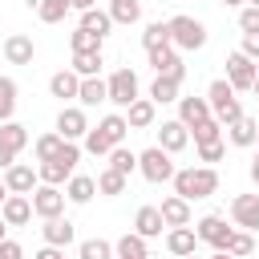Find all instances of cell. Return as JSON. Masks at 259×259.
Wrapping results in <instances>:
<instances>
[{
	"label": "cell",
	"mask_w": 259,
	"mask_h": 259,
	"mask_svg": "<svg viewBox=\"0 0 259 259\" xmlns=\"http://www.w3.org/2000/svg\"><path fill=\"white\" fill-rule=\"evenodd\" d=\"M174 194L194 202V198H210L219 190V170L214 166H186V170H174Z\"/></svg>",
	"instance_id": "6da1fadb"
},
{
	"label": "cell",
	"mask_w": 259,
	"mask_h": 259,
	"mask_svg": "<svg viewBox=\"0 0 259 259\" xmlns=\"http://www.w3.org/2000/svg\"><path fill=\"white\" fill-rule=\"evenodd\" d=\"M125 134H130L125 113H105L97 125H89V134H85V150H89L93 158H105L113 146H121V142H125Z\"/></svg>",
	"instance_id": "7a4b0ae2"
},
{
	"label": "cell",
	"mask_w": 259,
	"mask_h": 259,
	"mask_svg": "<svg viewBox=\"0 0 259 259\" xmlns=\"http://www.w3.org/2000/svg\"><path fill=\"white\" fill-rule=\"evenodd\" d=\"M77 162H81V146H77V142H65L49 162L36 166V178H40L45 186H65V182L77 174Z\"/></svg>",
	"instance_id": "3957f363"
},
{
	"label": "cell",
	"mask_w": 259,
	"mask_h": 259,
	"mask_svg": "<svg viewBox=\"0 0 259 259\" xmlns=\"http://www.w3.org/2000/svg\"><path fill=\"white\" fill-rule=\"evenodd\" d=\"M166 32H170V45H174L178 53H198V49L206 45V24H202L198 16H186V12L170 16V20H166Z\"/></svg>",
	"instance_id": "277c9868"
},
{
	"label": "cell",
	"mask_w": 259,
	"mask_h": 259,
	"mask_svg": "<svg viewBox=\"0 0 259 259\" xmlns=\"http://www.w3.org/2000/svg\"><path fill=\"white\" fill-rule=\"evenodd\" d=\"M206 105H210V117H214L223 130H227V125H235V121L243 117V105H239L235 89L227 85V77L210 81V89H206Z\"/></svg>",
	"instance_id": "5b68a950"
},
{
	"label": "cell",
	"mask_w": 259,
	"mask_h": 259,
	"mask_svg": "<svg viewBox=\"0 0 259 259\" xmlns=\"http://www.w3.org/2000/svg\"><path fill=\"white\" fill-rule=\"evenodd\" d=\"M174 158L166 154V150H158V146H150V150H142L138 154V174L146 178V182H170L174 178Z\"/></svg>",
	"instance_id": "8992f818"
},
{
	"label": "cell",
	"mask_w": 259,
	"mask_h": 259,
	"mask_svg": "<svg viewBox=\"0 0 259 259\" xmlns=\"http://www.w3.org/2000/svg\"><path fill=\"white\" fill-rule=\"evenodd\" d=\"M105 93H109V101L117 109H130L138 101V73L134 69H113L109 81H105Z\"/></svg>",
	"instance_id": "52a82bcc"
},
{
	"label": "cell",
	"mask_w": 259,
	"mask_h": 259,
	"mask_svg": "<svg viewBox=\"0 0 259 259\" xmlns=\"http://www.w3.org/2000/svg\"><path fill=\"white\" fill-rule=\"evenodd\" d=\"M24 146H28V130L20 121H4L0 125V170L16 166V158H20Z\"/></svg>",
	"instance_id": "ba28073f"
},
{
	"label": "cell",
	"mask_w": 259,
	"mask_h": 259,
	"mask_svg": "<svg viewBox=\"0 0 259 259\" xmlns=\"http://www.w3.org/2000/svg\"><path fill=\"white\" fill-rule=\"evenodd\" d=\"M28 198H32V214H36V219H61V214H65V202H69L61 186H45V182H40Z\"/></svg>",
	"instance_id": "9c48e42d"
},
{
	"label": "cell",
	"mask_w": 259,
	"mask_h": 259,
	"mask_svg": "<svg viewBox=\"0 0 259 259\" xmlns=\"http://www.w3.org/2000/svg\"><path fill=\"white\" fill-rule=\"evenodd\" d=\"M150 57V65H154V73L158 77H170V81H186V65H182V57H178V49L174 45H162V49H150L146 53Z\"/></svg>",
	"instance_id": "30bf717a"
},
{
	"label": "cell",
	"mask_w": 259,
	"mask_h": 259,
	"mask_svg": "<svg viewBox=\"0 0 259 259\" xmlns=\"http://www.w3.org/2000/svg\"><path fill=\"white\" fill-rule=\"evenodd\" d=\"M231 231H235V227H227V219H223V214H202V219H198V227H194L198 243H210L214 251H227Z\"/></svg>",
	"instance_id": "8fae6325"
},
{
	"label": "cell",
	"mask_w": 259,
	"mask_h": 259,
	"mask_svg": "<svg viewBox=\"0 0 259 259\" xmlns=\"http://www.w3.org/2000/svg\"><path fill=\"white\" fill-rule=\"evenodd\" d=\"M57 134H61L65 142H81V138L89 134V117H85V109H81V105H65V109L57 113Z\"/></svg>",
	"instance_id": "7c38bea8"
},
{
	"label": "cell",
	"mask_w": 259,
	"mask_h": 259,
	"mask_svg": "<svg viewBox=\"0 0 259 259\" xmlns=\"http://www.w3.org/2000/svg\"><path fill=\"white\" fill-rule=\"evenodd\" d=\"M231 223L239 231H259V194H235L231 198Z\"/></svg>",
	"instance_id": "4fadbf2b"
},
{
	"label": "cell",
	"mask_w": 259,
	"mask_h": 259,
	"mask_svg": "<svg viewBox=\"0 0 259 259\" xmlns=\"http://www.w3.org/2000/svg\"><path fill=\"white\" fill-rule=\"evenodd\" d=\"M40 186V178H36V166H28V162H16V166H8L4 170V190L8 194H32Z\"/></svg>",
	"instance_id": "5bb4252c"
},
{
	"label": "cell",
	"mask_w": 259,
	"mask_h": 259,
	"mask_svg": "<svg viewBox=\"0 0 259 259\" xmlns=\"http://www.w3.org/2000/svg\"><path fill=\"white\" fill-rule=\"evenodd\" d=\"M227 85L239 93V89H251L255 85V61H247L243 53H231L227 57Z\"/></svg>",
	"instance_id": "9a60e30c"
},
{
	"label": "cell",
	"mask_w": 259,
	"mask_h": 259,
	"mask_svg": "<svg viewBox=\"0 0 259 259\" xmlns=\"http://www.w3.org/2000/svg\"><path fill=\"white\" fill-rule=\"evenodd\" d=\"M32 57H36L32 36H24V32H8L4 36V61L8 65H32Z\"/></svg>",
	"instance_id": "2e32d148"
},
{
	"label": "cell",
	"mask_w": 259,
	"mask_h": 259,
	"mask_svg": "<svg viewBox=\"0 0 259 259\" xmlns=\"http://www.w3.org/2000/svg\"><path fill=\"white\" fill-rule=\"evenodd\" d=\"M186 142H190V130L174 117V121H162L158 125V150H166L170 158L178 154V150H186Z\"/></svg>",
	"instance_id": "e0dca14e"
},
{
	"label": "cell",
	"mask_w": 259,
	"mask_h": 259,
	"mask_svg": "<svg viewBox=\"0 0 259 259\" xmlns=\"http://www.w3.org/2000/svg\"><path fill=\"white\" fill-rule=\"evenodd\" d=\"M0 219H4V227H24L32 219V198L28 194H8L4 206H0Z\"/></svg>",
	"instance_id": "ac0fdd59"
},
{
	"label": "cell",
	"mask_w": 259,
	"mask_h": 259,
	"mask_svg": "<svg viewBox=\"0 0 259 259\" xmlns=\"http://www.w3.org/2000/svg\"><path fill=\"white\" fill-rule=\"evenodd\" d=\"M162 231H166L162 210H158V206H138V214H134V235H142V239L150 243V239H162Z\"/></svg>",
	"instance_id": "d6986e66"
},
{
	"label": "cell",
	"mask_w": 259,
	"mask_h": 259,
	"mask_svg": "<svg viewBox=\"0 0 259 259\" xmlns=\"http://www.w3.org/2000/svg\"><path fill=\"white\" fill-rule=\"evenodd\" d=\"M40 235H45V247H61V251L77 239V231H73V223H69L65 214H61V219H45Z\"/></svg>",
	"instance_id": "ffe728a7"
},
{
	"label": "cell",
	"mask_w": 259,
	"mask_h": 259,
	"mask_svg": "<svg viewBox=\"0 0 259 259\" xmlns=\"http://www.w3.org/2000/svg\"><path fill=\"white\" fill-rule=\"evenodd\" d=\"M158 210H162V223H166V231H170V227H190V202H186V198H178V194H166Z\"/></svg>",
	"instance_id": "44dd1931"
},
{
	"label": "cell",
	"mask_w": 259,
	"mask_h": 259,
	"mask_svg": "<svg viewBox=\"0 0 259 259\" xmlns=\"http://www.w3.org/2000/svg\"><path fill=\"white\" fill-rule=\"evenodd\" d=\"M210 117V105H206V97H178V121L186 125V130H194L198 121H206Z\"/></svg>",
	"instance_id": "7402d4cb"
},
{
	"label": "cell",
	"mask_w": 259,
	"mask_h": 259,
	"mask_svg": "<svg viewBox=\"0 0 259 259\" xmlns=\"http://www.w3.org/2000/svg\"><path fill=\"white\" fill-rule=\"evenodd\" d=\"M194 247H198V235H194V227H170L166 231V251L170 255H194Z\"/></svg>",
	"instance_id": "603a6c76"
},
{
	"label": "cell",
	"mask_w": 259,
	"mask_h": 259,
	"mask_svg": "<svg viewBox=\"0 0 259 259\" xmlns=\"http://www.w3.org/2000/svg\"><path fill=\"white\" fill-rule=\"evenodd\" d=\"M154 117H158V105H154L150 97H138V101L125 109V125H130V130H150Z\"/></svg>",
	"instance_id": "cb8c5ba5"
},
{
	"label": "cell",
	"mask_w": 259,
	"mask_h": 259,
	"mask_svg": "<svg viewBox=\"0 0 259 259\" xmlns=\"http://www.w3.org/2000/svg\"><path fill=\"white\" fill-rule=\"evenodd\" d=\"M93 194H97V182H93L89 174H73V178L65 182V198H69L73 206H85Z\"/></svg>",
	"instance_id": "d4e9b609"
},
{
	"label": "cell",
	"mask_w": 259,
	"mask_h": 259,
	"mask_svg": "<svg viewBox=\"0 0 259 259\" xmlns=\"http://www.w3.org/2000/svg\"><path fill=\"white\" fill-rule=\"evenodd\" d=\"M77 89H81V77H77L73 69H61V73H53V77H49V93H53V97H61V101L77 97Z\"/></svg>",
	"instance_id": "484cf974"
},
{
	"label": "cell",
	"mask_w": 259,
	"mask_h": 259,
	"mask_svg": "<svg viewBox=\"0 0 259 259\" xmlns=\"http://www.w3.org/2000/svg\"><path fill=\"white\" fill-rule=\"evenodd\" d=\"M113 259H150V247H146V239L142 235H121L117 243H113Z\"/></svg>",
	"instance_id": "4316f807"
},
{
	"label": "cell",
	"mask_w": 259,
	"mask_h": 259,
	"mask_svg": "<svg viewBox=\"0 0 259 259\" xmlns=\"http://www.w3.org/2000/svg\"><path fill=\"white\" fill-rule=\"evenodd\" d=\"M77 101H81V109H89V105H101V101H109V93H105V81H101V77H81Z\"/></svg>",
	"instance_id": "83f0119b"
},
{
	"label": "cell",
	"mask_w": 259,
	"mask_h": 259,
	"mask_svg": "<svg viewBox=\"0 0 259 259\" xmlns=\"http://www.w3.org/2000/svg\"><path fill=\"white\" fill-rule=\"evenodd\" d=\"M109 20L113 24H138L142 20V0H109Z\"/></svg>",
	"instance_id": "f1b7e54d"
},
{
	"label": "cell",
	"mask_w": 259,
	"mask_h": 259,
	"mask_svg": "<svg viewBox=\"0 0 259 259\" xmlns=\"http://www.w3.org/2000/svg\"><path fill=\"white\" fill-rule=\"evenodd\" d=\"M93 182H97V194H105V198H117V194H125V186H130V178L117 174V170H109V166H105Z\"/></svg>",
	"instance_id": "f546056e"
},
{
	"label": "cell",
	"mask_w": 259,
	"mask_h": 259,
	"mask_svg": "<svg viewBox=\"0 0 259 259\" xmlns=\"http://www.w3.org/2000/svg\"><path fill=\"white\" fill-rule=\"evenodd\" d=\"M77 28H85V32H93V36H109V28H113V20H109V12H101V8H89V12H81V24Z\"/></svg>",
	"instance_id": "4dcf8cb0"
},
{
	"label": "cell",
	"mask_w": 259,
	"mask_h": 259,
	"mask_svg": "<svg viewBox=\"0 0 259 259\" xmlns=\"http://www.w3.org/2000/svg\"><path fill=\"white\" fill-rule=\"evenodd\" d=\"M255 134H259V121H251L247 113H243L235 125H227V138H231V146H255Z\"/></svg>",
	"instance_id": "1f68e13d"
},
{
	"label": "cell",
	"mask_w": 259,
	"mask_h": 259,
	"mask_svg": "<svg viewBox=\"0 0 259 259\" xmlns=\"http://www.w3.org/2000/svg\"><path fill=\"white\" fill-rule=\"evenodd\" d=\"M69 12H73L69 0H36V16H40L45 24H61Z\"/></svg>",
	"instance_id": "d6a6232c"
},
{
	"label": "cell",
	"mask_w": 259,
	"mask_h": 259,
	"mask_svg": "<svg viewBox=\"0 0 259 259\" xmlns=\"http://www.w3.org/2000/svg\"><path fill=\"white\" fill-rule=\"evenodd\" d=\"M105 158H109V170H117V174H125V178L138 170V154H134V150H125V146H113Z\"/></svg>",
	"instance_id": "836d02e7"
},
{
	"label": "cell",
	"mask_w": 259,
	"mask_h": 259,
	"mask_svg": "<svg viewBox=\"0 0 259 259\" xmlns=\"http://www.w3.org/2000/svg\"><path fill=\"white\" fill-rule=\"evenodd\" d=\"M101 53H73V73L77 77H101Z\"/></svg>",
	"instance_id": "e575fe53"
},
{
	"label": "cell",
	"mask_w": 259,
	"mask_h": 259,
	"mask_svg": "<svg viewBox=\"0 0 259 259\" xmlns=\"http://www.w3.org/2000/svg\"><path fill=\"white\" fill-rule=\"evenodd\" d=\"M150 101H154V105H170V101H178V81H170V77H154V85H150Z\"/></svg>",
	"instance_id": "d590c367"
},
{
	"label": "cell",
	"mask_w": 259,
	"mask_h": 259,
	"mask_svg": "<svg viewBox=\"0 0 259 259\" xmlns=\"http://www.w3.org/2000/svg\"><path fill=\"white\" fill-rule=\"evenodd\" d=\"M12 113H16V81L0 77V125L12 121Z\"/></svg>",
	"instance_id": "8d00e7d4"
},
{
	"label": "cell",
	"mask_w": 259,
	"mask_h": 259,
	"mask_svg": "<svg viewBox=\"0 0 259 259\" xmlns=\"http://www.w3.org/2000/svg\"><path fill=\"white\" fill-rule=\"evenodd\" d=\"M162 45H170L166 20H150V24H146V32H142V49L150 53V49H162Z\"/></svg>",
	"instance_id": "74e56055"
},
{
	"label": "cell",
	"mask_w": 259,
	"mask_h": 259,
	"mask_svg": "<svg viewBox=\"0 0 259 259\" xmlns=\"http://www.w3.org/2000/svg\"><path fill=\"white\" fill-rule=\"evenodd\" d=\"M61 146H65V138H61V134L53 130V134H40V138L32 142V154H36V162H49V158H53V154H57Z\"/></svg>",
	"instance_id": "f35d334b"
},
{
	"label": "cell",
	"mask_w": 259,
	"mask_h": 259,
	"mask_svg": "<svg viewBox=\"0 0 259 259\" xmlns=\"http://www.w3.org/2000/svg\"><path fill=\"white\" fill-rule=\"evenodd\" d=\"M251 251H255L251 231H231V239H227V255H231V259H247Z\"/></svg>",
	"instance_id": "ab89813d"
},
{
	"label": "cell",
	"mask_w": 259,
	"mask_h": 259,
	"mask_svg": "<svg viewBox=\"0 0 259 259\" xmlns=\"http://www.w3.org/2000/svg\"><path fill=\"white\" fill-rule=\"evenodd\" d=\"M194 146H210V142H223V125L214 121V117H206V121H198L194 130Z\"/></svg>",
	"instance_id": "60d3db41"
},
{
	"label": "cell",
	"mask_w": 259,
	"mask_h": 259,
	"mask_svg": "<svg viewBox=\"0 0 259 259\" xmlns=\"http://www.w3.org/2000/svg\"><path fill=\"white\" fill-rule=\"evenodd\" d=\"M77 259H113V243H105V239H85V243L77 247Z\"/></svg>",
	"instance_id": "b9f144b4"
},
{
	"label": "cell",
	"mask_w": 259,
	"mask_h": 259,
	"mask_svg": "<svg viewBox=\"0 0 259 259\" xmlns=\"http://www.w3.org/2000/svg\"><path fill=\"white\" fill-rule=\"evenodd\" d=\"M69 49H73V53H101V36L77 28V32H69Z\"/></svg>",
	"instance_id": "7bdbcfd3"
},
{
	"label": "cell",
	"mask_w": 259,
	"mask_h": 259,
	"mask_svg": "<svg viewBox=\"0 0 259 259\" xmlns=\"http://www.w3.org/2000/svg\"><path fill=\"white\" fill-rule=\"evenodd\" d=\"M223 154H227V142H210V146H198V162H202V166H214V162H223Z\"/></svg>",
	"instance_id": "ee69618b"
},
{
	"label": "cell",
	"mask_w": 259,
	"mask_h": 259,
	"mask_svg": "<svg viewBox=\"0 0 259 259\" xmlns=\"http://www.w3.org/2000/svg\"><path fill=\"white\" fill-rule=\"evenodd\" d=\"M239 28H243V36H251V32H259V8H255V4H247V8H239Z\"/></svg>",
	"instance_id": "f6af8a7d"
},
{
	"label": "cell",
	"mask_w": 259,
	"mask_h": 259,
	"mask_svg": "<svg viewBox=\"0 0 259 259\" xmlns=\"http://www.w3.org/2000/svg\"><path fill=\"white\" fill-rule=\"evenodd\" d=\"M247 61H255L259 65V32H251V36H243V49H239Z\"/></svg>",
	"instance_id": "bcb514c9"
},
{
	"label": "cell",
	"mask_w": 259,
	"mask_h": 259,
	"mask_svg": "<svg viewBox=\"0 0 259 259\" xmlns=\"http://www.w3.org/2000/svg\"><path fill=\"white\" fill-rule=\"evenodd\" d=\"M0 259H24V247H20L16 239H4V243H0Z\"/></svg>",
	"instance_id": "7dc6e473"
},
{
	"label": "cell",
	"mask_w": 259,
	"mask_h": 259,
	"mask_svg": "<svg viewBox=\"0 0 259 259\" xmlns=\"http://www.w3.org/2000/svg\"><path fill=\"white\" fill-rule=\"evenodd\" d=\"M32 259H65V251H61V247H40Z\"/></svg>",
	"instance_id": "c3c4849f"
},
{
	"label": "cell",
	"mask_w": 259,
	"mask_h": 259,
	"mask_svg": "<svg viewBox=\"0 0 259 259\" xmlns=\"http://www.w3.org/2000/svg\"><path fill=\"white\" fill-rule=\"evenodd\" d=\"M73 4V12H89V8H97V0H69Z\"/></svg>",
	"instance_id": "681fc988"
},
{
	"label": "cell",
	"mask_w": 259,
	"mask_h": 259,
	"mask_svg": "<svg viewBox=\"0 0 259 259\" xmlns=\"http://www.w3.org/2000/svg\"><path fill=\"white\" fill-rule=\"evenodd\" d=\"M251 182L259 186V154H255V162H251Z\"/></svg>",
	"instance_id": "f907efd6"
},
{
	"label": "cell",
	"mask_w": 259,
	"mask_h": 259,
	"mask_svg": "<svg viewBox=\"0 0 259 259\" xmlns=\"http://www.w3.org/2000/svg\"><path fill=\"white\" fill-rule=\"evenodd\" d=\"M219 4H227V8H239V4H247V0H219Z\"/></svg>",
	"instance_id": "816d5d0a"
},
{
	"label": "cell",
	"mask_w": 259,
	"mask_h": 259,
	"mask_svg": "<svg viewBox=\"0 0 259 259\" xmlns=\"http://www.w3.org/2000/svg\"><path fill=\"white\" fill-rule=\"evenodd\" d=\"M251 93H255V97H259V73H255V85H251Z\"/></svg>",
	"instance_id": "f5cc1de1"
},
{
	"label": "cell",
	"mask_w": 259,
	"mask_h": 259,
	"mask_svg": "<svg viewBox=\"0 0 259 259\" xmlns=\"http://www.w3.org/2000/svg\"><path fill=\"white\" fill-rule=\"evenodd\" d=\"M4 198H8V190H4V182H0V206H4Z\"/></svg>",
	"instance_id": "db71d44e"
},
{
	"label": "cell",
	"mask_w": 259,
	"mask_h": 259,
	"mask_svg": "<svg viewBox=\"0 0 259 259\" xmlns=\"http://www.w3.org/2000/svg\"><path fill=\"white\" fill-rule=\"evenodd\" d=\"M210 259H231V255H227V251H214V255H210Z\"/></svg>",
	"instance_id": "11a10c76"
},
{
	"label": "cell",
	"mask_w": 259,
	"mask_h": 259,
	"mask_svg": "<svg viewBox=\"0 0 259 259\" xmlns=\"http://www.w3.org/2000/svg\"><path fill=\"white\" fill-rule=\"evenodd\" d=\"M0 243H4V219H0Z\"/></svg>",
	"instance_id": "9f6ffc18"
},
{
	"label": "cell",
	"mask_w": 259,
	"mask_h": 259,
	"mask_svg": "<svg viewBox=\"0 0 259 259\" xmlns=\"http://www.w3.org/2000/svg\"><path fill=\"white\" fill-rule=\"evenodd\" d=\"M182 259H198V255H182Z\"/></svg>",
	"instance_id": "6f0895ef"
},
{
	"label": "cell",
	"mask_w": 259,
	"mask_h": 259,
	"mask_svg": "<svg viewBox=\"0 0 259 259\" xmlns=\"http://www.w3.org/2000/svg\"><path fill=\"white\" fill-rule=\"evenodd\" d=\"M247 4H255V8H259V0H247Z\"/></svg>",
	"instance_id": "680465c9"
},
{
	"label": "cell",
	"mask_w": 259,
	"mask_h": 259,
	"mask_svg": "<svg viewBox=\"0 0 259 259\" xmlns=\"http://www.w3.org/2000/svg\"><path fill=\"white\" fill-rule=\"evenodd\" d=\"M255 146H259V134H255Z\"/></svg>",
	"instance_id": "91938a15"
},
{
	"label": "cell",
	"mask_w": 259,
	"mask_h": 259,
	"mask_svg": "<svg viewBox=\"0 0 259 259\" xmlns=\"http://www.w3.org/2000/svg\"><path fill=\"white\" fill-rule=\"evenodd\" d=\"M255 73H259V65H255Z\"/></svg>",
	"instance_id": "94428289"
}]
</instances>
